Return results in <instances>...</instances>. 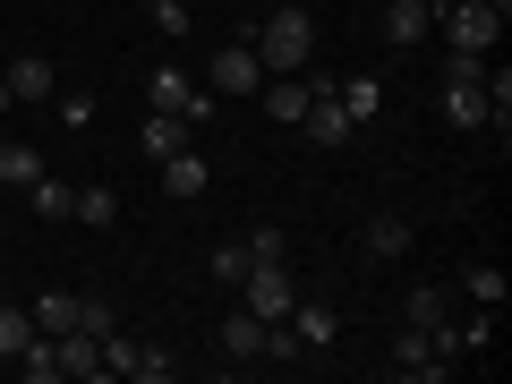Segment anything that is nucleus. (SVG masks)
Here are the masks:
<instances>
[{"instance_id": "nucleus-35", "label": "nucleus", "mask_w": 512, "mask_h": 384, "mask_svg": "<svg viewBox=\"0 0 512 384\" xmlns=\"http://www.w3.org/2000/svg\"><path fill=\"white\" fill-rule=\"evenodd\" d=\"M427 9H436V0H427Z\"/></svg>"}, {"instance_id": "nucleus-11", "label": "nucleus", "mask_w": 512, "mask_h": 384, "mask_svg": "<svg viewBox=\"0 0 512 384\" xmlns=\"http://www.w3.org/2000/svg\"><path fill=\"white\" fill-rule=\"evenodd\" d=\"M154 171H163V197H180V205H188V197H205V180H214V171H205V154H188V146H180V154H163Z\"/></svg>"}, {"instance_id": "nucleus-34", "label": "nucleus", "mask_w": 512, "mask_h": 384, "mask_svg": "<svg viewBox=\"0 0 512 384\" xmlns=\"http://www.w3.org/2000/svg\"><path fill=\"white\" fill-rule=\"evenodd\" d=\"M9 103H18V94H9V86H0V111H9Z\"/></svg>"}, {"instance_id": "nucleus-6", "label": "nucleus", "mask_w": 512, "mask_h": 384, "mask_svg": "<svg viewBox=\"0 0 512 384\" xmlns=\"http://www.w3.org/2000/svg\"><path fill=\"white\" fill-rule=\"evenodd\" d=\"M0 86L18 94V103H52L60 77H52V60H43V52H18V60H0Z\"/></svg>"}, {"instance_id": "nucleus-26", "label": "nucleus", "mask_w": 512, "mask_h": 384, "mask_svg": "<svg viewBox=\"0 0 512 384\" xmlns=\"http://www.w3.org/2000/svg\"><path fill=\"white\" fill-rule=\"evenodd\" d=\"M35 171H43V154H35V146H0V188H26Z\"/></svg>"}, {"instance_id": "nucleus-9", "label": "nucleus", "mask_w": 512, "mask_h": 384, "mask_svg": "<svg viewBox=\"0 0 512 384\" xmlns=\"http://www.w3.org/2000/svg\"><path fill=\"white\" fill-rule=\"evenodd\" d=\"M222 359H265V316L256 308H222Z\"/></svg>"}, {"instance_id": "nucleus-23", "label": "nucleus", "mask_w": 512, "mask_h": 384, "mask_svg": "<svg viewBox=\"0 0 512 384\" xmlns=\"http://www.w3.org/2000/svg\"><path fill=\"white\" fill-rule=\"evenodd\" d=\"M461 299H478V308H504V265H470V274H461Z\"/></svg>"}, {"instance_id": "nucleus-13", "label": "nucleus", "mask_w": 512, "mask_h": 384, "mask_svg": "<svg viewBox=\"0 0 512 384\" xmlns=\"http://www.w3.org/2000/svg\"><path fill=\"white\" fill-rule=\"evenodd\" d=\"M188 137H197V128H188L180 111H146V137H137V154H146V163H163V154H180Z\"/></svg>"}, {"instance_id": "nucleus-30", "label": "nucleus", "mask_w": 512, "mask_h": 384, "mask_svg": "<svg viewBox=\"0 0 512 384\" xmlns=\"http://www.w3.org/2000/svg\"><path fill=\"white\" fill-rule=\"evenodd\" d=\"M171 376H180V359H171L163 342H146V367H137V384H171Z\"/></svg>"}, {"instance_id": "nucleus-7", "label": "nucleus", "mask_w": 512, "mask_h": 384, "mask_svg": "<svg viewBox=\"0 0 512 384\" xmlns=\"http://www.w3.org/2000/svg\"><path fill=\"white\" fill-rule=\"evenodd\" d=\"M214 86H222V94H256V86H265L256 43H222V52H214Z\"/></svg>"}, {"instance_id": "nucleus-2", "label": "nucleus", "mask_w": 512, "mask_h": 384, "mask_svg": "<svg viewBox=\"0 0 512 384\" xmlns=\"http://www.w3.org/2000/svg\"><path fill=\"white\" fill-rule=\"evenodd\" d=\"M453 359H461V350H453V325H444V333L402 325V342H393V359H384V367L410 376V384H436V376H453Z\"/></svg>"}, {"instance_id": "nucleus-24", "label": "nucleus", "mask_w": 512, "mask_h": 384, "mask_svg": "<svg viewBox=\"0 0 512 384\" xmlns=\"http://www.w3.org/2000/svg\"><path fill=\"white\" fill-rule=\"evenodd\" d=\"M26 333H35V308H9V299H0V359H18Z\"/></svg>"}, {"instance_id": "nucleus-15", "label": "nucleus", "mask_w": 512, "mask_h": 384, "mask_svg": "<svg viewBox=\"0 0 512 384\" xmlns=\"http://www.w3.org/2000/svg\"><path fill=\"white\" fill-rule=\"evenodd\" d=\"M69 214L86 222V231H103V222H120V188H111V180H86V188L69 197Z\"/></svg>"}, {"instance_id": "nucleus-14", "label": "nucleus", "mask_w": 512, "mask_h": 384, "mask_svg": "<svg viewBox=\"0 0 512 384\" xmlns=\"http://www.w3.org/2000/svg\"><path fill=\"white\" fill-rule=\"evenodd\" d=\"M367 256H376V265H402V256H410V222L402 214H367Z\"/></svg>"}, {"instance_id": "nucleus-18", "label": "nucleus", "mask_w": 512, "mask_h": 384, "mask_svg": "<svg viewBox=\"0 0 512 384\" xmlns=\"http://www.w3.org/2000/svg\"><path fill=\"white\" fill-rule=\"evenodd\" d=\"M69 197H77V188L60 180V171H35V180H26V205H35L43 222H69Z\"/></svg>"}, {"instance_id": "nucleus-4", "label": "nucleus", "mask_w": 512, "mask_h": 384, "mask_svg": "<svg viewBox=\"0 0 512 384\" xmlns=\"http://www.w3.org/2000/svg\"><path fill=\"white\" fill-rule=\"evenodd\" d=\"M291 299H299V291H291V265H282V256L239 274V308H256L265 325H282V316H291Z\"/></svg>"}, {"instance_id": "nucleus-5", "label": "nucleus", "mask_w": 512, "mask_h": 384, "mask_svg": "<svg viewBox=\"0 0 512 384\" xmlns=\"http://www.w3.org/2000/svg\"><path fill=\"white\" fill-rule=\"evenodd\" d=\"M146 103H154V111H180L188 128H205V120H214V94H197V86H188V69H154V77H146Z\"/></svg>"}, {"instance_id": "nucleus-8", "label": "nucleus", "mask_w": 512, "mask_h": 384, "mask_svg": "<svg viewBox=\"0 0 512 384\" xmlns=\"http://www.w3.org/2000/svg\"><path fill=\"white\" fill-rule=\"evenodd\" d=\"M291 333H299V350H333L342 308H333V299H291Z\"/></svg>"}, {"instance_id": "nucleus-32", "label": "nucleus", "mask_w": 512, "mask_h": 384, "mask_svg": "<svg viewBox=\"0 0 512 384\" xmlns=\"http://www.w3.org/2000/svg\"><path fill=\"white\" fill-rule=\"evenodd\" d=\"M52 111H60L69 128H86V120H94V94H52Z\"/></svg>"}, {"instance_id": "nucleus-22", "label": "nucleus", "mask_w": 512, "mask_h": 384, "mask_svg": "<svg viewBox=\"0 0 512 384\" xmlns=\"http://www.w3.org/2000/svg\"><path fill=\"white\" fill-rule=\"evenodd\" d=\"M35 333H77V291H43L35 299Z\"/></svg>"}, {"instance_id": "nucleus-20", "label": "nucleus", "mask_w": 512, "mask_h": 384, "mask_svg": "<svg viewBox=\"0 0 512 384\" xmlns=\"http://www.w3.org/2000/svg\"><path fill=\"white\" fill-rule=\"evenodd\" d=\"M333 103H342V111H350V128H359V120H376L384 86H376V77H333Z\"/></svg>"}, {"instance_id": "nucleus-12", "label": "nucleus", "mask_w": 512, "mask_h": 384, "mask_svg": "<svg viewBox=\"0 0 512 384\" xmlns=\"http://www.w3.org/2000/svg\"><path fill=\"white\" fill-rule=\"evenodd\" d=\"M427 26H436V9H427V0H384V43H427Z\"/></svg>"}, {"instance_id": "nucleus-16", "label": "nucleus", "mask_w": 512, "mask_h": 384, "mask_svg": "<svg viewBox=\"0 0 512 384\" xmlns=\"http://www.w3.org/2000/svg\"><path fill=\"white\" fill-rule=\"evenodd\" d=\"M52 342H60V376H77V384L103 376V350H94V333H52Z\"/></svg>"}, {"instance_id": "nucleus-10", "label": "nucleus", "mask_w": 512, "mask_h": 384, "mask_svg": "<svg viewBox=\"0 0 512 384\" xmlns=\"http://www.w3.org/2000/svg\"><path fill=\"white\" fill-rule=\"evenodd\" d=\"M256 94H265V111H274V120L282 128H299V120H308V69H299V77H265V86H256Z\"/></svg>"}, {"instance_id": "nucleus-19", "label": "nucleus", "mask_w": 512, "mask_h": 384, "mask_svg": "<svg viewBox=\"0 0 512 384\" xmlns=\"http://www.w3.org/2000/svg\"><path fill=\"white\" fill-rule=\"evenodd\" d=\"M18 376H26V384H60V342H52V333H26Z\"/></svg>"}, {"instance_id": "nucleus-25", "label": "nucleus", "mask_w": 512, "mask_h": 384, "mask_svg": "<svg viewBox=\"0 0 512 384\" xmlns=\"http://www.w3.org/2000/svg\"><path fill=\"white\" fill-rule=\"evenodd\" d=\"M248 265H256L248 239H222V248H214V282H222V291H239V274H248Z\"/></svg>"}, {"instance_id": "nucleus-33", "label": "nucleus", "mask_w": 512, "mask_h": 384, "mask_svg": "<svg viewBox=\"0 0 512 384\" xmlns=\"http://www.w3.org/2000/svg\"><path fill=\"white\" fill-rule=\"evenodd\" d=\"M478 9H495V18H512V0H478Z\"/></svg>"}, {"instance_id": "nucleus-17", "label": "nucleus", "mask_w": 512, "mask_h": 384, "mask_svg": "<svg viewBox=\"0 0 512 384\" xmlns=\"http://www.w3.org/2000/svg\"><path fill=\"white\" fill-rule=\"evenodd\" d=\"M94 350H103V376H128V384H137V367H146V342H137V333H120V325H111Z\"/></svg>"}, {"instance_id": "nucleus-27", "label": "nucleus", "mask_w": 512, "mask_h": 384, "mask_svg": "<svg viewBox=\"0 0 512 384\" xmlns=\"http://www.w3.org/2000/svg\"><path fill=\"white\" fill-rule=\"evenodd\" d=\"M111 325H120V308H111V299H77V333H94V342H103Z\"/></svg>"}, {"instance_id": "nucleus-1", "label": "nucleus", "mask_w": 512, "mask_h": 384, "mask_svg": "<svg viewBox=\"0 0 512 384\" xmlns=\"http://www.w3.org/2000/svg\"><path fill=\"white\" fill-rule=\"evenodd\" d=\"M248 43H256V60H265V77H299V69L316 60V18L299 9V0H282V9L256 26Z\"/></svg>"}, {"instance_id": "nucleus-28", "label": "nucleus", "mask_w": 512, "mask_h": 384, "mask_svg": "<svg viewBox=\"0 0 512 384\" xmlns=\"http://www.w3.org/2000/svg\"><path fill=\"white\" fill-rule=\"evenodd\" d=\"M487 120L512 128V77H504V69H487Z\"/></svg>"}, {"instance_id": "nucleus-21", "label": "nucleus", "mask_w": 512, "mask_h": 384, "mask_svg": "<svg viewBox=\"0 0 512 384\" xmlns=\"http://www.w3.org/2000/svg\"><path fill=\"white\" fill-rule=\"evenodd\" d=\"M402 325L444 333V325H453V299H444V291H410V299H402Z\"/></svg>"}, {"instance_id": "nucleus-29", "label": "nucleus", "mask_w": 512, "mask_h": 384, "mask_svg": "<svg viewBox=\"0 0 512 384\" xmlns=\"http://www.w3.org/2000/svg\"><path fill=\"white\" fill-rule=\"evenodd\" d=\"M146 18L163 26V35H188V26H197V18H188V0H146Z\"/></svg>"}, {"instance_id": "nucleus-3", "label": "nucleus", "mask_w": 512, "mask_h": 384, "mask_svg": "<svg viewBox=\"0 0 512 384\" xmlns=\"http://www.w3.org/2000/svg\"><path fill=\"white\" fill-rule=\"evenodd\" d=\"M436 35H444V52H478V60H487L495 35H504V18L478 9V0H436Z\"/></svg>"}, {"instance_id": "nucleus-31", "label": "nucleus", "mask_w": 512, "mask_h": 384, "mask_svg": "<svg viewBox=\"0 0 512 384\" xmlns=\"http://www.w3.org/2000/svg\"><path fill=\"white\" fill-rule=\"evenodd\" d=\"M248 256H256V265H274V256H291V248H282L274 222H256V231H248Z\"/></svg>"}]
</instances>
